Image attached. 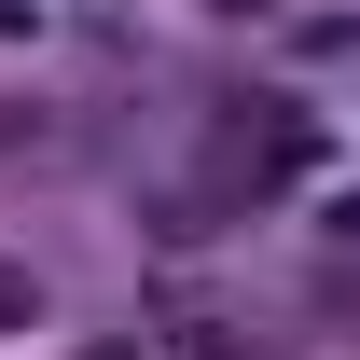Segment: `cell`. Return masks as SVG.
<instances>
[{
	"instance_id": "1",
	"label": "cell",
	"mask_w": 360,
	"mask_h": 360,
	"mask_svg": "<svg viewBox=\"0 0 360 360\" xmlns=\"http://www.w3.org/2000/svg\"><path fill=\"white\" fill-rule=\"evenodd\" d=\"M291 56H360V14H305V28H291Z\"/></svg>"
},
{
	"instance_id": "2",
	"label": "cell",
	"mask_w": 360,
	"mask_h": 360,
	"mask_svg": "<svg viewBox=\"0 0 360 360\" xmlns=\"http://www.w3.org/2000/svg\"><path fill=\"white\" fill-rule=\"evenodd\" d=\"M0 319H42V291H28V277H14V264H0Z\"/></svg>"
},
{
	"instance_id": "3",
	"label": "cell",
	"mask_w": 360,
	"mask_h": 360,
	"mask_svg": "<svg viewBox=\"0 0 360 360\" xmlns=\"http://www.w3.org/2000/svg\"><path fill=\"white\" fill-rule=\"evenodd\" d=\"M97 360H139V347H97Z\"/></svg>"
}]
</instances>
